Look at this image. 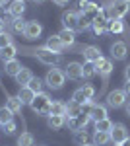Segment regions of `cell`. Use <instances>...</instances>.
<instances>
[{
    "mask_svg": "<svg viewBox=\"0 0 130 146\" xmlns=\"http://www.w3.org/2000/svg\"><path fill=\"white\" fill-rule=\"evenodd\" d=\"M51 98H49V94H37L33 101L29 103V107H31L33 111L37 113V115H51Z\"/></svg>",
    "mask_w": 130,
    "mask_h": 146,
    "instance_id": "6da1fadb",
    "label": "cell"
},
{
    "mask_svg": "<svg viewBox=\"0 0 130 146\" xmlns=\"http://www.w3.org/2000/svg\"><path fill=\"white\" fill-rule=\"evenodd\" d=\"M64 72L62 70H58V68H51L49 72H47V76H45V84L51 88V90H60L62 86H64Z\"/></svg>",
    "mask_w": 130,
    "mask_h": 146,
    "instance_id": "7a4b0ae2",
    "label": "cell"
},
{
    "mask_svg": "<svg viewBox=\"0 0 130 146\" xmlns=\"http://www.w3.org/2000/svg\"><path fill=\"white\" fill-rule=\"evenodd\" d=\"M35 56H37V60H41L43 64H47V66H54V64L60 62V55H56V53H53V51H49L47 47L37 49V51H35Z\"/></svg>",
    "mask_w": 130,
    "mask_h": 146,
    "instance_id": "3957f363",
    "label": "cell"
},
{
    "mask_svg": "<svg viewBox=\"0 0 130 146\" xmlns=\"http://www.w3.org/2000/svg\"><path fill=\"white\" fill-rule=\"evenodd\" d=\"M93 96H95V88L89 86V84H86V86L78 88V90L72 94V101H76V103H80V105H84L86 101L93 100Z\"/></svg>",
    "mask_w": 130,
    "mask_h": 146,
    "instance_id": "277c9868",
    "label": "cell"
},
{
    "mask_svg": "<svg viewBox=\"0 0 130 146\" xmlns=\"http://www.w3.org/2000/svg\"><path fill=\"white\" fill-rule=\"evenodd\" d=\"M126 100H128V96H126L124 90H113L107 96V105L119 109V107H122V105H126Z\"/></svg>",
    "mask_w": 130,
    "mask_h": 146,
    "instance_id": "5b68a950",
    "label": "cell"
},
{
    "mask_svg": "<svg viewBox=\"0 0 130 146\" xmlns=\"http://www.w3.org/2000/svg\"><path fill=\"white\" fill-rule=\"evenodd\" d=\"M93 66H95V72H97L101 78L107 80L109 76H111V72H113V60H111V58H105V56H101L97 62H93Z\"/></svg>",
    "mask_w": 130,
    "mask_h": 146,
    "instance_id": "8992f818",
    "label": "cell"
},
{
    "mask_svg": "<svg viewBox=\"0 0 130 146\" xmlns=\"http://www.w3.org/2000/svg\"><path fill=\"white\" fill-rule=\"evenodd\" d=\"M109 135H111V142H113V144H122V142L128 138V129H126V125L117 123Z\"/></svg>",
    "mask_w": 130,
    "mask_h": 146,
    "instance_id": "52a82bcc",
    "label": "cell"
},
{
    "mask_svg": "<svg viewBox=\"0 0 130 146\" xmlns=\"http://www.w3.org/2000/svg\"><path fill=\"white\" fill-rule=\"evenodd\" d=\"M128 12H130V2H128V0H115V2H113V8H111L113 18L122 20Z\"/></svg>",
    "mask_w": 130,
    "mask_h": 146,
    "instance_id": "ba28073f",
    "label": "cell"
},
{
    "mask_svg": "<svg viewBox=\"0 0 130 146\" xmlns=\"http://www.w3.org/2000/svg\"><path fill=\"white\" fill-rule=\"evenodd\" d=\"M64 76L70 80L84 78V64H80V62H68L64 68Z\"/></svg>",
    "mask_w": 130,
    "mask_h": 146,
    "instance_id": "9c48e42d",
    "label": "cell"
},
{
    "mask_svg": "<svg viewBox=\"0 0 130 146\" xmlns=\"http://www.w3.org/2000/svg\"><path fill=\"white\" fill-rule=\"evenodd\" d=\"M89 121H91L89 113H82V115H78L74 119H68V129H70V131H82Z\"/></svg>",
    "mask_w": 130,
    "mask_h": 146,
    "instance_id": "30bf717a",
    "label": "cell"
},
{
    "mask_svg": "<svg viewBox=\"0 0 130 146\" xmlns=\"http://www.w3.org/2000/svg\"><path fill=\"white\" fill-rule=\"evenodd\" d=\"M78 22H80V12H66L62 16V23H64V29L70 31H78Z\"/></svg>",
    "mask_w": 130,
    "mask_h": 146,
    "instance_id": "8fae6325",
    "label": "cell"
},
{
    "mask_svg": "<svg viewBox=\"0 0 130 146\" xmlns=\"http://www.w3.org/2000/svg\"><path fill=\"white\" fill-rule=\"evenodd\" d=\"M128 55V51H126V45L122 43V41H115L113 45H111V56L115 58V60H124Z\"/></svg>",
    "mask_w": 130,
    "mask_h": 146,
    "instance_id": "7c38bea8",
    "label": "cell"
},
{
    "mask_svg": "<svg viewBox=\"0 0 130 146\" xmlns=\"http://www.w3.org/2000/svg\"><path fill=\"white\" fill-rule=\"evenodd\" d=\"M82 55H84V58H86L87 62H91V64H93V62H97L99 58H101V51H99V47H95V45H87L86 49H84V51H82Z\"/></svg>",
    "mask_w": 130,
    "mask_h": 146,
    "instance_id": "4fadbf2b",
    "label": "cell"
},
{
    "mask_svg": "<svg viewBox=\"0 0 130 146\" xmlns=\"http://www.w3.org/2000/svg\"><path fill=\"white\" fill-rule=\"evenodd\" d=\"M41 31H43V27H41V23H39V22H27L23 35H25L27 39H39Z\"/></svg>",
    "mask_w": 130,
    "mask_h": 146,
    "instance_id": "5bb4252c",
    "label": "cell"
},
{
    "mask_svg": "<svg viewBox=\"0 0 130 146\" xmlns=\"http://www.w3.org/2000/svg\"><path fill=\"white\" fill-rule=\"evenodd\" d=\"M47 49L49 51H53V53H56V55H60L62 51H64V43L60 41V37L58 35H51L49 39H47Z\"/></svg>",
    "mask_w": 130,
    "mask_h": 146,
    "instance_id": "9a60e30c",
    "label": "cell"
},
{
    "mask_svg": "<svg viewBox=\"0 0 130 146\" xmlns=\"http://www.w3.org/2000/svg\"><path fill=\"white\" fill-rule=\"evenodd\" d=\"M23 12H25V2L23 0H14L8 6V16H12V18H22Z\"/></svg>",
    "mask_w": 130,
    "mask_h": 146,
    "instance_id": "2e32d148",
    "label": "cell"
},
{
    "mask_svg": "<svg viewBox=\"0 0 130 146\" xmlns=\"http://www.w3.org/2000/svg\"><path fill=\"white\" fill-rule=\"evenodd\" d=\"M33 78H35V76H33V72L29 70V68L23 66L22 70L18 72V76H16V82L20 84V88H23V86H29V82H31Z\"/></svg>",
    "mask_w": 130,
    "mask_h": 146,
    "instance_id": "e0dca14e",
    "label": "cell"
},
{
    "mask_svg": "<svg viewBox=\"0 0 130 146\" xmlns=\"http://www.w3.org/2000/svg\"><path fill=\"white\" fill-rule=\"evenodd\" d=\"M35 96H37V94H35L29 86H23V88H20V92H18V98H20V101H22L23 105H29Z\"/></svg>",
    "mask_w": 130,
    "mask_h": 146,
    "instance_id": "ac0fdd59",
    "label": "cell"
},
{
    "mask_svg": "<svg viewBox=\"0 0 130 146\" xmlns=\"http://www.w3.org/2000/svg\"><path fill=\"white\" fill-rule=\"evenodd\" d=\"M22 68H23L22 62H18L16 58H12V60H8V62H4V70H6V74H8V76H14V78L18 76V72H20Z\"/></svg>",
    "mask_w": 130,
    "mask_h": 146,
    "instance_id": "d6986e66",
    "label": "cell"
},
{
    "mask_svg": "<svg viewBox=\"0 0 130 146\" xmlns=\"http://www.w3.org/2000/svg\"><path fill=\"white\" fill-rule=\"evenodd\" d=\"M107 31H111V33H122V31H124V23H122V20L109 18L107 20Z\"/></svg>",
    "mask_w": 130,
    "mask_h": 146,
    "instance_id": "ffe728a7",
    "label": "cell"
},
{
    "mask_svg": "<svg viewBox=\"0 0 130 146\" xmlns=\"http://www.w3.org/2000/svg\"><path fill=\"white\" fill-rule=\"evenodd\" d=\"M89 117H91V121H101V119H107V109L103 107V105H93L91 107V111H89Z\"/></svg>",
    "mask_w": 130,
    "mask_h": 146,
    "instance_id": "44dd1931",
    "label": "cell"
},
{
    "mask_svg": "<svg viewBox=\"0 0 130 146\" xmlns=\"http://www.w3.org/2000/svg\"><path fill=\"white\" fill-rule=\"evenodd\" d=\"M16 53H18V47L12 43V45L0 49V58H2L4 62H8V60H12V58H16Z\"/></svg>",
    "mask_w": 130,
    "mask_h": 146,
    "instance_id": "7402d4cb",
    "label": "cell"
},
{
    "mask_svg": "<svg viewBox=\"0 0 130 146\" xmlns=\"http://www.w3.org/2000/svg\"><path fill=\"white\" fill-rule=\"evenodd\" d=\"M91 27H93V31H95V35H103L105 31H107V20L103 18V14L95 18V22L91 23Z\"/></svg>",
    "mask_w": 130,
    "mask_h": 146,
    "instance_id": "603a6c76",
    "label": "cell"
},
{
    "mask_svg": "<svg viewBox=\"0 0 130 146\" xmlns=\"http://www.w3.org/2000/svg\"><path fill=\"white\" fill-rule=\"evenodd\" d=\"M6 107H8V109H10V111L14 113V115H16V113H20V111H22L23 103L20 101V98H18V96H10V98L6 100Z\"/></svg>",
    "mask_w": 130,
    "mask_h": 146,
    "instance_id": "cb8c5ba5",
    "label": "cell"
},
{
    "mask_svg": "<svg viewBox=\"0 0 130 146\" xmlns=\"http://www.w3.org/2000/svg\"><path fill=\"white\" fill-rule=\"evenodd\" d=\"M82 105L76 103V101H70V103H66V115H68V119H74L78 115H82Z\"/></svg>",
    "mask_w": 130,
    "mask_h": 146,
    "instance_id": "d4e9b609",
    "label": "cell"
},
{
    "mask_svg": "<svg viewBox=\"0 0 130 146\" xmlns=\"http://www.w3.org/2000/svg\"><path fill=\"white\" fill-rule=\"evenodd\" d=\"M111 142V135L109 133H101V131H95L93 135V144L95 146H105Z\"/></svg>",
    "mask_w": 130,
    "mask_h": 146,
    "instance_id": "484cf974",
    "label": "cell"
},
{
    "mask_svg": "<svg viewBox=\"0 0 130 146\" xmlns=\"http://www.w3.org/2000/svg\"><path fill=\"white\" fill-rule=\"evenodd\" d=\"M25 25H27V22H23V18H12V22H10V27L14 33H23Z\"/></svg>",
    "mask_w": 130,
    "mask_h": 146,
    "instance_id": "4316f807",
    "label": "cell"
},
{
    "mask_svg": "<svg viewBox=\"0 0 130 146\" xmlns=\"http://www.w3.org/2000/svg\"><path fill=\"white\" fill-rule=\"evenodd\" d=\"M58 37H60V41L64 43V47L74 45V41H76V37H74V31H70V29H62V31L58 33Z\"/></svg>",
    "mask_w": 130,
    "mask_h": 146,
    "instance_id": "83f0119b",
    "label": "cell"
},
{
    "mask_svg": "<svg viewBox=\"0 0 130 146\" xmlns=\"http://www.w3.org/2000/svg\"><path fill=\"white\" fill-rule=\"evenodd\" d=\"M66 123V117L62 115H49V127L51 129H62Z\"/></svg>",
    "mask_w": 130,
    "mask_h": 146,
    "instance_id": "f1b7e54d",
    "label": "cell"
},
{
    "mask_svg": "<svg viewBox=\"0 0 130 146\" xmlns=\"http://www.w3.org/2000/svg\"><path fill=\"white\" fill-rule=\"evenodd\" d=\"M18 146H35V138L31 133H22L18 136Z\"/></svg>",
    "mask_w": 130,
    "mask_h": 146,
    "instance_id": "f546056e",
    "label": "cell"
},
{
    "mask_svg": "<svg viewBox=\"0 0 130 146\" xmlns=\"http://www.w3.org/2000/svg\"><path fill=\"white\" fill-rule=\"evenodd\" d=\"M51 115H62V117H66V103L53 101L51 103Z\"/></svg>",
    "mask_w": 130,
    "mask_h": 146,
    "instance_id": "4dcf8cb0",
    "label": "cell"
},
{
    "mask_svg": "<svg viewBox=\"0 0 130 146\" xmlns=\"http://www.w3.org/2000/svg\"><path fill=\"white\" fill-rule=\"evenodd\" d=\"M113 127H115V125L111 123L109 119H101V121H97V123H95V131H101V133H111V131H113Z\"/></svg>",
    "mask_w": 130,
    "mask_h": 146,
    "instance_id": "1f68e13d",
    "label": "cell"
},
{
    "mask_svg": "<svg viewBox=\"0 0 130 146\" xmlns=\"http://www.w3.org/2000/svg\"><path fill=\"white\" fill-rule=\"evenodd\" d=\"M10 121H14V113L6 105L0 107V125H6V123H10Z\"/></svg>",
    "mask_w": 130,
    "mask_h": 146,
    "instance_id": "d6a6232c",
    "label": "cell"
},
{
    "mask_svg": "<svg viewBox=\"0 0 130 146\" xmlns=\"http://www.w3.org/2000/svg\"><path fill=\"white\" fill-rule=\"evenodd\" d=\"M87 138H89V136H87V133L84 131V129H82V131H76V135H74V140H76L80 146L87 144Z\"/></svg>",
    "mask_w": 130,
    "mask_h": 146,
    "instance_id": "836d02e7",
    "label": "cell"
},
{
    "mask_svg": "<svg viewBox=\"0 0 130 146\" xmlns=\"http://www.w3.org/2000/svg\"><path fill=\"white\" fill-rule=\"evenodd\" d=\"M97 72H95V66L91 64V62H87L84 64V78H91V76H95Z\"/></svg>",
    "mask_w": 130,
    "mask_h": 146,
    "instance_id": "e575fe53",
    "label": "cell"
},
{
    "mask_svg": "<svg viewBox=\"0 0 130 146\" xmlns=\"http://www.w3.org/2000/svg\"><path fill=\"white\" fill-rule=\"evenodd\" d=\"M29 88H31V90L35 92V94H41V88H43V82H41L39 78H33L31 82H29Z\"/></svg>",
    "mask_w": 130,
    "mask_h": 146,
    "instance_id": "d590c367",
    "label": "cell"
},
{
    "mask_svg": "<svg viewBox=\"0 0 130 146\" xmlns=\"http://www.w3.org/2000/svg\"><path fill=\"white\" fill-rule=\"evenodd\" d=\"M8 45H12V37H10V33H0V49H4V47H8Z\"/></svg>",
    "mask_w": 130,
    "mask_h": 146,
    "instance_id": "8d00e7d4",
    "label": "cell"
},
{
    "mask_svg": "<svg viewBox=\"0 0 130 146\" xmlns=\"http://www.w3.org/2000/svg\"><path fill=\"white\" fill-rule=\"evenodd\" d=\"M2 131H4L6 135H14V133H16V123H14V121H10V123L2 125Z\"/></svg>",
    "mask_w": 130,
    "mask_h": 146,
    "instance_id": "74e56055",
    "label": "cell"
},
{
    "mask_svg": "<svg viewBox=\"0 0 130 146\" xmlns=\"http://www.w3.org/2000/svg\"><path fill=\"white\" fill-rule=\"evenodd\" d=\"M78 4H80V12H86L87 8L91 6V2H89V0H80Z\"/></svg>",
    "mask_w": 130,
    "mask_h": 146,
    "instance_id": "f35d334b",
    "label": "cell"
},
{
    "mask_svg": "<svg viewBox=\"0 0 130 146\" xmlns=\"http://www.w3.org/2000/svg\"><path fill=\"white\" fill-rule=\"evenodd\" d=\"M53 2L56 4V6H66V4H68L70 0H53Z\"/></svg>",
    "mask_w": 130,
    "mask_h": 146,
    "instance_id": "ab89813d",
    "label": "cell"
},
{
    "mask_svg": "<svg viewBox=\"0 0 130 146\" xmlns=\"http://www.w3.org/2000/svg\"><path fill=\"white\" fill-rule=\"evenodd\" d=\"M124 78H126V82H130V64L124 68Z\"/></svg>",
    "mask_w": 130,
    "mask_h": 146,
    "instance_id": "60d3db41",
    "label": "cell"
},
{
    "mask_svg": "<svg viewBox=\"0 0 130 146\" xmlns=\"http://www.w3.org/2000/svg\"><path fill=\"white\" fill-rule=\"evenodd\" d=\"M4 27H6V22L0 18V33H4Z\"/></svg>",
    "mask_w": 130,
    "mask_h": 146,
    "instance_id": "b9f144b4",
    "label": "cell"
},
{
    "mask_svg": "<svg viewBox=\"0 0 130 146\" xmlns=\"http://www.w3.org/2000/svg\"><path fill=\"white\" fill-rule=\"evenodd\" d=\"M124 92H126V96H130V82L124 84Z\"/></svg>",
    "mask_w": 130,
    "mask_h": 146,
    "instance_id": "7bdbcfd3",
    "label": "cell"
},
{
    "mask_svg": "<svg viewBox=\"0 0 130 146\" xmlns=\"http://www.w3.org/2000/svg\"><path fill=\"white\" fill-rule=\"evenodd\" d=\"M120 146H130V136H128V138H126V140H124V142H122Z\"/></svg>",
    "mask_w": 130,
    "mask_h": 146,
    "instance_id": "ee69618b",
    "label": "cell"
},
{
    "mask_svg": "<svg viewBox=\"0 0 130 146\" xmlns=\"http://www.w3.org/2000/svg\"><path fill=\"white\" fill-rule=\"evenodd\" d=\"M126 115L130 117V101H126Z\"/></svg>",
    "mask_w": 130,
    "mask_h": 146,
    "instance_id": "f6af8a7d",
    "label": "cell"
},
{
    "mask_svg": "<svg viewBox=\"0 0 130 146\" xmlns=\"http://www.w3.org/2000/svg\"><path fill=\"white\" fill-rule=\"evenodd\" d=\"M8 2H10V0H0V6H6Z\"/></svg>",
    "mask_w": 130,
    "mask_h": 146,
    "instance_id": "bcb514c9",
    "label": "cell"
},
{
    "mask_svg": "<svg viewBox=\"0 0 130 146\" xmlns=\"http://www.w3.org/2000/svg\"><path fill=\"white\" fill-rule=\"evenodd\" d=\"M84 146H95V144H84Z\"/></svg>",
    "mask_w": 130,
    "mask_h": 146,
    "instance_id": "7dc6e473",
    "label": "cell"
},
{
    "mask_svg": "<svg viewBox=\"0 0 130 146\" xmlns=\"http://www.w3.org/2000/svg\"><path fill=\"white\" fill-rule=\"evenodd\" d=\"M35 2H45V0H35Z\"/></svg>",
    "mask_w": 130,
    "mask_h": 146,
    "instance_id": "c3c4849f",
    "label": "cell"
},
{
    "mask_svg": "<svg viewBox=\"0 0 130 146\" xmlns=\"http://www.w3.org/2000/svg\"><path fill=\"white\" fill-rule=\"evenodd\" d=\"M115 146H120V144H115Z\"/></svg>",
    "mask_w": 130,
    "mask_h": 146,
    "instance_id": "681fc988",
    "label": "cell"
},
{
    "mask_svg": "<svg viewBox=\"0 0 130 146\" xmlns=\"http://www.w3.org/2000/svg\"><path fill=\"white\" fill-rule=\"evenodd\" d=\"M23 2H25V0H23Z\"/></svg>",
    "mask_w": 130,
    "mask_h": 146,
    "instance_id": "f907efd6",
    "label": "cell"
},
{
    "mask_svg": "<svg viewBox=\"0 0 130 146\" xmlns=\"http://www.w3.org/2000/svg\"><path fill=\"white\" fill-rule=\"evenodd\" d=\"M128 2H130V0H128Z\"/></svg>",
    "mask_w": 130,
    "mask_h": 146,
    "instance_id": "816d5d0a",
    "label": "cell"
}]
</instances>
